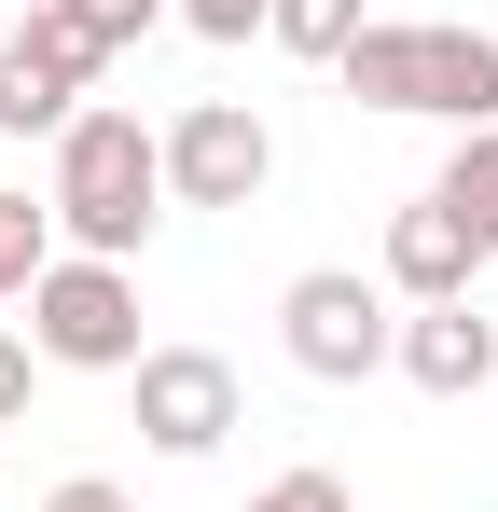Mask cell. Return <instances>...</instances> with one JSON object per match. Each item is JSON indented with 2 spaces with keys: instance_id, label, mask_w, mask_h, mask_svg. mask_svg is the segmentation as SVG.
<instances>
[{
  "instance_id": "cell-7",
  "label": "cell",
  "mask_w": 498,
  "mask_h": 512,
  "mask_svg": "<svg viewBox=\"0 0 498 512\" xmlns=\"http://www.w3.org/2000/svg\"><path fill=\"white\" fill-rule=\"evenodd\" d=\"M97 84V56H83L56 14H14V42H0V139H56Z\"/></svg>"
},
{
  "instance_id": "cell-12",
  "label": "cell",
  "mask_w": 498,
  "mask_h": 512,
  "mask_svg": "<svg viewBox=\"0 0 498 512\" xmlns=\"http://www.w3.org/2000/svg\"><path fill=\"white\" fill-rule=\"evenodd\" d=\"M42 263H56V208L0 194V305H28V291H42Z\"/></svg>"
},
{
  "instance_id": "cell-4",
  "label": "cell",
  "mask_w": 498,
  "mask_h": 512,
  "mask_svg": "<svg viewBox=\"0 0 498 512\" xmlns=\"http://www.w3.org/2000/svg\"><path fill=\"white\" fill-rule=\"evenodd\" d=\"M277 346H291V374H319V388H360V374H388V346H402V305H388V277H291L277 291Z\"/></svg>"
},
{
  "instance_id": "cell-15",
  "label": "cell",
  "mask_w": 498,
  "mask_h": 512,
  "mask_svg": "<svg viewBox=\"0 0 498 512\" xmlns=\"http://www.w3.org/2000/svg\"><path fill=\"white\" fill-rule=\"evenodd\" d=\"M249 512H346V485H332V471H277Z\"/></svg>"
},
{
  "instance_id": "cell-2",
  "label": "cell",
  "mask_w": 498,
  "mask_h": 512,
  "mask_svg": "<svg viewBox=\"0 0 498 512\" xmlns=\"http://www.w3.org/2000/svg\"><path fill=\"white\" fill-rule=\"evenodd\" d=\"M332 70L360 111H415V125H457V139L498 125V28H457V14L443 28H360Z\"/></svg>"
},
{
  "instance_id": "cell-9",
  "label": "cell",
  "mask_w": 498,
  "mask_h": 512,
  "mask_svg": "<svg viewBox=\"0 0 498 512\" xmlns=\"http://www.w3.org/2000/svg\"><path fill=\"white\" fill-rule=\"evenodd\" d=\"M471 263H485V250L415 194L402 222H388V305H471Z\"/></svg>"
},
{
  "instance_id": "cell-6",
  "label": "cell",
  "mask_w": 498,
  "mask_h": 512,
  "mask_svg": "<svg viewBox=\"0 0 498 512\" xmlns=\"http://www.w3.org/2000/svg\"><path fill=\"white\" fill-rule=\"evenodd\" d=\"M125 388H139V443L153 457H222L236 443V360L222 346H153Z\"/></svg>"
},
{
  "instance_id": "cell-5",
  "label": "cell",
  "mask_w": 498,
  "mask_h": 512,
  "mask_svg": "<svg viewBox=\"0 0 498 512\" xmlns=\"http://www.w3.org/2000/svg\"><path fill=\"white\" fill-rule=\"evenodd\" d=\"M263 180H277V125L249 97H194L166 125V194L180 208H263Z\"/></svg>"
},
{
  "instance_id": "cell-8",
  "label": "cell",
  "mask_w": 498,
  "mask_h": 512,
  "mask_svg": "<svg viewBox=\"0 0 498 512\" xmlns=\"http://www.w3.org/2000/svg\"><path fill=\"white\" fill-rule=\"evenodd\" d=\"M388 374H402V388H429V402H471V388L498 374V319H485V305H402Z\"/></svg>"
},
{
  "instance_id": "cell-17",
  "label": "cell",
  "mask_w": 498,
  "mask_h": 512,
  "mask_svg": "<svg viewBox=\"0 0 498 512\" xmlns=\"http://www.w3.org/2000/svg\"><path fill=\"white\" fill-rule=\"evenodd\" d=\"M28 374H42V360H28V346H14V333H0V429H14V416H28Z\"/></svg>"
},
{
  "instance_id": "cell-1",
  "label": "cell",
  "mask_w": 498,
  "mask_h": 512,
  "mask_svg": "<svg viewBox=\"0 0 498 512\" xmlns=\"http://www.w3.org/2000/svg\"><path fill=\"white\" fill-rule=\"evenodd\" d=\"M42 208H56V236H70L83 263H139V236L166 222V139L139 125V111H70Z\"/></svg>"
},
{
  "instance_id": "cell-18",
  "label": "cell",
  "mask_w": 498,
  "mask_h": 512,
  "mask_svg": "<svg viewBox=\"0 0 498 512\" xmlns=\"http://www.w3.org/2000/svg\"><path fill=\"white\" fill-rule=\"evenodd\" d=\"M0 14H42V0H0Z\"/></svg>"
},
{
  "instance_id": "cell-16",
  "label": "cell",
  "mask_w": 498,
  "mask_h": 512,
  "mask_svg": "<svg viewBox=\"0 0 498 512\" xmlns=\"http://www.w3.org/2000/svg\"><path fill=\"white\" fill-rule=\"evenodd\" d=\"M42 512H139L125 485H97V471H70V485H42Z\"/></svg>"
},
{
  "instance_id": "cell-10",
  "label": "cell",
  "mask_w": 498,
  "mask_h": 512,
  "mask_svg": "<svg viewBox=\"0 0 498 512\" xmlns=\"http://www.w3.org/2000/svg\"><path fill=\"white\" fill-rule=\"evenodd\" d=\"M429 208L471 236V250H498V125H471L457 153H443V180H429Z\"/></svg>"
},
{
  "instance_id": "cell-3",
  "label": "cell",
  "mask_w": 498,
  "mask_h": 512,
  "mask_svg": "<svg viewBox=\"0 0 498 512\" xmlns=\"http://www.w3.org/2000/svg\"><path fill=\"white\" fill-rule=\"evenodd\" d=\"M28 360H56V374H139V360H153V346H139V277L56 250L42 291H28Z\"/></svg>"
},
{
  "instance_id": "cell-11",
  "label": "cell",
  "mask_w": 498,
  "mask_h": 512,
  "mask_svg": "<svg viewBox=\"0 0 498 512\" xmlns=\"http://www.w3.org/2000/svg\"><path fill=\"white\" fill-rule=\"evenodd\" d=\"M360 28H374L360 0H277V14H263V42H277V56H305V70H332Z\"/></svg>"
},
{
  "instance_id": "cell-13",
  "label": "cell",
  "mask_w": 498,
  "mask_h": 512,
  "mask_svg": "<svg viewBox=\"0 0 498 512\" xmlns=\"http://www.w3.org/2000/svg\"><path fill=\"white\" fill-rule=\"evenodd\" d=\"M42 14H56V28H70L83 56H97V70H111V56H125V42H139V28H153L166 0H42Z\"/></svg>"
},
{
  "instance_id": "cell-14",
  "label": "cell",
  "mask_w": 498,
  "mask_h": 512,
  "mask_svg": "<svg viewBox=\"0 0 498 512\" xmlns=\"http://www.w3.org/2000/svg\"><path fill=\"white\" fill-rule=\"evenodd\" d=\"M166 14H180V28H194V42H249V28H263V14H277V0H166Z\"/></svg>"
}]
</instances>
